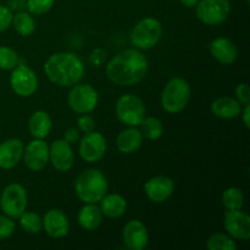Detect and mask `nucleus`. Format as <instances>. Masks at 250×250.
<instances>
[{
  "label": "nucleus",
  "mask_w": 250,
  "mask_h": 250,
  "mask_svg": "<svg viewBox=\"0 0 250 250\" xmlns=\"http://www.w3.org/2000/svg\"><path fill=\"white\" fill-rule=\"evenodd\" d=\"M143 143V136L137 128H127L119 134L116 141L117 149L124 154H132L138 150Z\"/></svg>",
  "instance_id": "nucleus-21"
},
{
  "label": "nucleus",
  "mask_w": 250,
  "mask_h": 250,
  "mask_svg": "<svg viewBox=\"0 0 250 250\" xmlns=\"http://www.w3.org/2000/svg\"><path fill=\"white\" fill-rule=\"evenodd\" d=\"M148 72V60L138 49H126L109 61L106 76L117 85H134Z\"/></svg>",
  "instance_id": "nucleus-1"
},
{
  "label": "nucleus",
  "mask_w": 250,
  "mask_h": 250,
  "mask_svg": "<svg viewBox=\"0 0 250 250\" xmlns=\"http://www.w3.org/2000/svg\"><path fill=\"white\" fill-rule=\"evenodd\" d=\"M190 99V85L183 78H172L166 83L161 94V105L170 114H177Z\"/></svg>",
  "instance_id": "nucleus-4"
},
{
  "label": "nucleus",
  "mask_w": 250,
  "mask_h": 250,
  "mask_svg": "<svg viewBox=\"0 0 250 250\" xmlns=\"http://www.w3.org/2000/svg\"><path fill=\"white\" fill-rule=\"evenodd\" d=\"M19 65V55L16 51L7 46H0V68L14 70Z\"/></svg>",
  "instance_id": "nucleus-30"
},
{
  "label": "nucleus",
  "mask_w": 250,
  "mask_h": 250,
  "mask_svg": "<svg viewBox=\"0 0 250 250\" xmlns=\"http://www.w3.org/2000/svg\"><path fill=\"white\" fill-rule=\"evenodd\" d=\"M49 159L54 167L60 172L71 170L75 163L72 149H71L70 143H67L65 139H59L51 144L49 149Z\"/></svg>",
  "instance_id": "nucleus-14"
},
{
  "label": "nucleus",
  "mask_w": 250,
  "mask_h": 250,
  "mask_svg": "<svg viewBox=\"0 0 250 250\" xmlns=\"http://www.w3.org/2000/svg\"><path fill=\"white\" fill-rule=\"evenodd\" d=\"M43 227L46 233L53 238H61L68 233V220L66 215L59 209L46 211L43 219Z\"/></svg>",
  "instance_id": "nucleus-17"
},
{
  "label": "nucleus",
  "mask_w": 250,
  "mask_h": 250,
  "mask_svg": "<svg viewBox=\"0 0 250 250\" xmlns=\"http://www.w3.org/2000/svg\"><path fill=\"white\" fill-rule=\"evenodd\" d=\"M77 197L85 204H97L107 192L106 177L95 168H89L78 176L75 185Z\"/></svg>",
  "instance_id": "nucleus-3"
},
{
  "label": "nucleus",
  "mask_w": 250,
  "mask_h": 250,
  "mask_svg": "<svg viewBox=\"0 0 250 250\" xmlns=\"http://www.w3.org/2000/svg\"><path fill=\"white\" fill-rule=\"evenodd\" d=\"M124 242L131 250H143L148 244V231L138 220H132L124 229Z\"/></svg>",
  "instance_id": "nucleus-16"
},
{
  "label": "nucleus",
  "mask_w": 250,
  "mask_h": 250,
  "mask_svg": "<svg viewBox=\"0 0 250 250\" xmlns=\"http://www.w3.org/2000/svg\"><path fill=\"white\" fill-rule=\"evenodd\" d=\"M20 224H21V227L23 229V231H26L27 233L36 234L42 231L43 220L36 212H23L20 216Z\"/></svg>",
  "instance_id": "nucleus-28"
},
{
  "label": "nucleus",
  "mask_w": 250,
  "mask_h": 250,
  "mask_svg": "<svg viewBox=\"0 0 250 250\" xmlns=\"http://www.w3.org/2000/svg\"><path fill=\"white\" fill-rule=\"evenodd\" d=\"M222 204L227 210H239L244 204L243 193L239 188H227L222 193Z\"/></svg>",
  "instance_id": "nucleus-27"
},
{
  "label": "nucleus",
  "mask_w": 250,
  "mask_h": 250,
  "mask_svg": "<svg viewBox=\"0 0 250 250\" xmlns=\"http://www.w3.org/2000/svg\"><path fill=\"white\" fill-rule=\"evenodd\" d=\"M103 221V212L95 204H87L80 210L78 222L84 229L92 231L98 229Z\"/></svg>",
  "instance_id": "nucleus-24"
},
{
  "label": "nucleus",
  "mask_w": 250,
  "mask_h": 250,
  "mask_svg": "<svg viewBox=\"0 0 250 250\" xmlns=\"http://www.w3.org/2000/svg\"><path fill=\"white\" fill-rule=\"evenodd\" d=\"M12 23H14L15 31L21 36H31L36 29L33 17L24 11H19L16 16L12 17Z\"/></svg>",
  "instance_id": "nucleus-25"
},
{
  "label": "nucleus",
  "mask_w": 250,
  "mask_h": 250,
  "mask_svg": "<svg viewBox=\"0 0 250 250\" xmlns=\"http://www.w3.org/2000/svg\"><path fill=\"white\" fill-rule=\"evenodd\" d=\"M175 185L167 176H156L150 178L144 186V190L153 203H164L172 195Z\"/></svg>",
  "instance_id": "nucleus-15"
},
{
  "label": "nucleus",
  "mask_w": 250,
  "mask_h": 250,
  "mask_svg": "<svg viewBox=\"0 0 250 250\" xmlns=\"http://www.w3.org/2000/svg\"><path fill=\"white\" fill-rule=\"evenodd\" d=\"M249 116H250V105L247 104L246 109L243 110V122H244V125H246L247 128H249V127H250Z\"/></svg>",
  "instance_id": "nucleus-38"
},
{
  "label": "nucleus",
  "mask_w": 250,
  "mask_h": 250,
  "mask_svg": "<svg viewBox=\"0 0 250 250\" xmlns=\"http://www.w3.org/2000/svg\"><path fill=\"white\" fill-rule=\"evenodd\" d=\"M78 137H80V133L76 128H68L65 132V141L67 143H75V142H77Z\"/></svg>",
  "instance_id": "nucleus-37"
},
{
  "label": "nucleus",
  "mask_w": 250,
  "mask_h": 250,
  "mask_svg": "<svg viewBox=\"0 0 250 250\" xmlns=\"http://www.w3.org/2000/svg\"><path fill=\"white\" fill-rule=\"evenodd\" d=\"M12 12L5 5H0V32H4L11 26L12 23Z\"/></svg>",
  "instance_id": "nucleus-33"
},
{
  "label": "nucleus",
  "mask_w": 250,
  "mask_h": 250,
  "mask_svg": "<svg viewBox=\"0 0 250 250\" xmlns=\"http://www.w3.org/2000/svg\"><path fill=\"white\" fill-rule=\"evenodd\" d=\"M23 155V144L20 139L11 138L0 144V167L14 168Z\"/></svg>",
  "instance_id": "nucleus-18"
},
{
  "label": "nucleus",
  "mask_w": 250,
  "mask_h": 250,
  "mask_svg": "<svg viewBox=\"0 0 250 250\" xmlns=\"http://www.w3.org/2000/svg\"><path fill=\"white\" fill-rule=\"evenodd\" d=\"M211 111L221 119H234L242 112V104L233 98L222 97L212 103Z\"/></svg>",
  "instance_id": "nucleus-20"
},
{
  "label": "nucleus",
  "mask_w": 250,
  "mask_h": 250,
  "mask_svg": "<svg viewBox=\"0 0 250 250\" xmlns=\"http://www.w3.org/2000/svg\"><path fill=\"white\" fill-rule=\"evenodd\" d=\"M163 34L160 21L153 17H146L134 26L131 33V43L137 49H150L159 43Z\"/></svg>",
  "instance_id": "nucleus-5"
},
{
  "label": "nucleus",
  "mask_w": 250,
  "mask_h": 250,
  "mask_svg": "<svg viewBox=\"0 0 250 250\" xmlns=\"http://www.w3.org/2000/svg\"><path fill=\"white\" fill-rule=\"evenodd\" d=\"M207 247L209 250H236L237 246L229 237L224 233H215L208 239Z\"/></svg>",
  "instance_id": "nucleus-29"
},
{
  "label": "nucleus",
  "mask_w": 250,
  "mask_h": 250,
  "mask_svg": "<svg viewBox=\"0 0 250 250\" xmlns=\"http://www.w3.org/2000/svg\"><path fill=\"white\" fill-rule=\"evenodd\" d=\"M195 7L198 20L209 26L221 24L231 11L229 0H200Z\"/></svg>",
  "instance_id": "nucleus-6"
},
{
  "label": "nucleus",
  "mask_w": 250,
  "mask_h": 250,
  "mask_svg": "<svg viewBox=\"0 0 250 250\" xmlns=\"http://www.w3.org/2000/svg\"><path fill=\"white\" fill-rule=\"evenodd\" d=\"M116 115L122 124L132 127L138 126L146 116V106L137 95H122L116 103Z\"/></svg>",
  "instance_id": "nucleus-7"
},
{
  "label": "nucleus",
  "mask_w": 250,
  "mask_h": 250,
  "mask_svg": "<svg viewBox=\"0 0 250 250\" xmlns=\"http://www.w3.org/2000/svg\"><path fill=\"white\" fill-rule=\"evenodd\" d=\"M99 203L103 215L110 217V219H117V217L122 216L126 211V200L119 194L104 195V198Z\"/></svg>",
  "instance_id": "nucleus-22"
},
{
  "label": "nucleus",
  "mask_w": 250,
  "mask_h": 250,
  "mask_svg": "<svg viewBox=\"0 0 250 250\" xmlns=\"http://www.w3.org/2000/svg\"><path fill=\"white\" fill-rule=\"evenodd\" d=\"M15 231V224L10 217L0 216V241L9 238Z\"/></svg>",
  "instance_id": "nucleus-32"
},
{
  "label": "nucleus",
  "mask_w": 250,
  "mask_h": 250,
  "mask_svg": "<svg viewBox=\"0 0 250 250\" xmlns=\"http://www.w3.org/2000/svg\"><path fill=\"white\" fill-rule=\"evenodd\" d=\"M44 71L49 80L60 87L77 84L84 73V65L72 53H56L48 59Z\"/></svg>",
  "instance_id": "nucleus-2"
},
{
  "label": "nucleus",
  "mask_w": 250,
  "mask_h": 250,
  "mask_svg": "<svg viewBox=\"0 0 250 250\" xmlns=\"http://www.w3.org/2000/svg\"><path fill=\"white\" fill-rule=\"evenodd\" d=\"M164 127L163 124L156 117H144L141 122V133L142 136L148 139H158L163 136Z\"/></svg>",
  "instance_id": "nucleus-26"
},
{
  "label": "nucleus",
  "mask_w": 250,
  "mask_h": 250,
  "mask_svg": "<svg viewBox=\"0 0 250 250\" xmlns=\"http://www.w3.org/2000/svg\"><path fill=\"white\" fill-rule=\"evenodd\" d=\"M28 128L36 139H43L50 133L51 119L45 111H36L28 121Z\"/></svg>",
  "instance_id": "nucleus-23"
},
{
  "label": "nucleus",
  "mask_w": 250,
  "mask_h": 250,
  "mask_svg": "<svg viewBox=\"0 0 250 250\" xmlns=\"http://www.w3.org/2000/svg\"><path fill=\"white\" fill-rule=\"evenodd\" d=\"M225 229L233 238L248 241L250 238V217L239 210H229L225 215Z\"/></svg>",
  "instance_id": "nucleus-12"
},
{
  "label": "nucleus",
  "mask_w": 250,
  "mask_h": 250,
  "mask_svg": "<svg viewBox=\"0 0 250 250\" xmlns=\"http://www.w3.org/2000/svg\"><path fill=\"white\" fill-rule=\"evenodd\" d=\"M55 0H27V9L33 15H43L53 7Z\"/></svg>",
  "instance_id": "nucleus-31"
},
{
  "label": "nucleus",
  "mask_w": 250,
  "mask_h": 250,
  "mask_svg": "<svg viewBox=\"0 0 250 250\" xmlns=\"http://www.w3.org/2000/svg\"><path fill=\"white\" fill-rule=\"evenodd\" d=\"M210 53L219 62L224 63V65H229L236 61L238 51H237L236 45L229 39L221 37V38H216L211 42Z\"/></svg>",
  "instance_id": "nucleus-19"
},
{
  "label": "nucleus",
  "mask_w": 250,
  "mask_h": 250,
  "mask_svg": "<svg viewBox=\"0 0 250 250\" xmlns=\"http://www.w3.org/2000/svg\"><path fill=\"white\" fill-rule=\"evenodd\" d=\"M27 207L26 189L19 183H11L2 190L0 198V208L6 216L19 219Z\"/></svg>",
  "instance_id": "nucleus-8"
},
{
  "label": "nucleus",
  "mask_w": 250,
  "mask_h": 250,
  "mask_svg": "<svg viewBox=\"0 0 250 250\" xmlns=\"http://www.w3.org/2000/svg\"><path fill=\"white\" fill-rule=\"evenodd\" d=\"M106 151V139L99 132H88L80 144V155L87 163H97Z\"/></svg>",
  "instance_id": "nucleus-11"
},
{
  "label": "nucleus",
  "mask_w": 250,
  "mask_h": 250,
  "mask_svg": "<svg viewBox=\"0 0 250 250\" xmlns=\"http://www.w3.org/2000/svg\"><path fill=\"white\" fill-rule=\"evenodd\" d=\"M181 2H182L185 6L187 7H194L195 5H197V2L199 1V0H180Z\"/></svg>",
  "instance_id": "nucleus-39"
},
{
  "label": "nucleus",
  "mask_w": 250,
  "mask_h": 250,
  "mask_svg": "<svg viewBox=\"0 0 250 250\" xmlns=\"http://www.w3.org/2000/svg\"><path fill=\"white\" fill-rule=\"evenodd\" d=\"M236 95L241 104H250V89L249 85L247 84V83H242V84H239L238 87H237Z\"/></svg>",
  "instance_id": "nucleus-34"
},
{
  "label": "nucleus",
  "mask_w": 250,
  "mask_h": 250,
  "mask_svg": "<svg viewBox=\"0 0 250 250\" xmlns=\"http://www.w3.org/2000/svg\"><path fill=\"white\" fill-rule=\"evenodd\" d=\"M10 84L12 90L20 97H31L38 87V80L31 68L24 65H19L12 71Z\"/></svg>",
  "instance_id": "nucleus-10"
},
{
  "label": "nucleus",
  "mask_w": 250,
  "mask_h": 250,
  "mask_svg": "<svg viewBox=\"0 0 250 250\" xmlns=\"http://www.w3.org/2000/svg\"><path fill=\"white\" fill-rule=\"evenodd\" d=\"M7 7L10 10L22 11L24 7H27V1L26 0H7Z\"/></svg>",
  "instance_id": "nucleus-36"
},
{
  "label": "nucleus",
  "mask_w": 250,
  "mask_h": 250,
  "mask_svg": "<svg viewBox=\"0 0 250 250\" xmlns=\"http://www.w3.org/2000/svg\"><path fill=\"white\" fill-rule=\"evenodd\" d=\"M78 127L82 132L84 133H88V132H92L94 131V120L93 117H90L89 115H84L82 114V116L78 119Z\"/></svg>",
  "instance_id": "nucleus-35"
},
{
  "label": "nucleus",
  "mask_w": 250,
  "mask_h": 250,
  "mask_svg": "<svg viewBox=\"0 0 250 250\" xmlns=\"http://www.w3.org/2000/svg\"><path fill=\"white\" fill-rule=\"evenodd\" d=\"M98 104V93L92 85L77 84L68 94V105L77 114H88Z\"/></svg>",
  "instance_id": "nucleus-9"
},
{
  "label": "nucleus",
  "mask_w": 250,
  "mask_h": 250,
  "mask_svg": "<svg viewBox=\"0 0 250 250\" xmlns=\"http://www.w3.org/2000/svg\"><path fill=\"white\" fill-rule=\"evenodd\" d=\"M23 160L32 171L43 170L49 163V146L42 139H34L23 151Z\"/></svg>",
  "instance_id": "nucleus-13"
}]
</instances>
